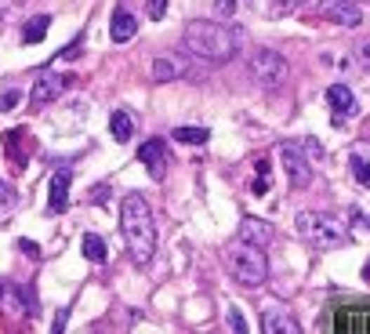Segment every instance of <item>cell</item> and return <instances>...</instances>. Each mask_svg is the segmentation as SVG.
<instances>
[{
	"mask_svg": "<svg viewBox=\"0 0 370 334\" xmlns=\"http://www.w3.org/2000/svg\"><path fill=\"white\" fill-rule=\"evenodd\" d=\"M316 18L334 22V26H345V29H359L363 26V11H359L356 0H319Z\"/></svg>",
	"mask_w": 370,
	"mask_h": 334,
	"instance_id": "obj_6",
	"label": "cell"
},
{
	"mask_svg": "<svg viewBox=\"0 0 370 334\" xmlns=\"http://www.w3.org/2000/svg\"><path fill=\"white\" fill-rule=\"evenodd\" d=\"M171 138H174V142H185V145H204V142L211 138V131H207V128H174Z\"/></svg>",
	"mask_w": 370,
	"mask_h": 334,
	"instance_id": "obj_22",
	"label": "cell"
},
{
	"mask_svg": "<svg viewBox=\"0 0 370 334\" xmlns=\"http://www.w3.org/2000/svg\"><path fill=\"white\" fill-rule=\"evenodd\" d=\"M356 62L370 73V40H363V44H356Z\"/></svg>",
	"mask_w": 370,
	"mask_h": 334,
	"instance_id": "obj_27",
	"label": "cell"
},
{
	"mask_svg": "<svg viewBox=\"0 0 370 334\" xmlns=\"http://www.w3.org/2000/svg\"><path fill=\"white\" fill-rule=\"evenodd\" d=\"M91 200H95V203H105V200H109V185H95V189H91Z\"/></svg>",
	"mask_w": 370,
	"mask_h": 334,
	"instance_id": "obj_32",
	"label": "cell"
},
{
	"mask_svg": "<svg viewBox=\"0 0 370 334\" xmlns=\"http://www.w3.org/2000/svg\"><path fill=\"white\" fill-rule=\"evenodd\" d=\"M279 160H283V171H287L294 189H305V185L312 182V163H309V156H305L294 142H283L279 145Z\"/></svg>",
	"mask_w": 370,
	"mask_h": 334,
	"instance_id": "obj_7",
	"label": "cell"
},
{
	"mask_svg": "<svg viewBox=\"0 0 370 334\" xmlns=\"http://www.w3.org/2000/svg\"><path fill=\"white\" fill-rule=\"evenodd\" d=\"M211 15L218 18V22H229V18L236 15V0H214V4H211Z\"/></svg>",
	"mask_w": 370,
	"mask_h": 334,
	"instance_id": "obj_23",
	"label": "cell"
},
{
	"mask_svg": "<svg viewBox=\"0 0 370 334\" xmlns=\"http://www.w3.org/2000/svg\"><path fill=\"white\" fill-rule=\"evenodd\" d=\"M178 73H182V66L174 58H157V62H152V80H157V84L178 80Z\"/></svg>",
	"mask_w": 370,
	"mask_h": 334,
	"instance_id": "obj_21",
	"label": "cell"
},
{
	"mask_svg": "<svg viewBox=\"0 0 370 334\" xmlns=\"http://www.w3.org/2000/svg\"><path fill=\"white\" fill-rule=\"evenodd\" d=\"M70 185H73V171L70 167H58L51 175V185H48V207L51 211H65V207H70Z\"/></svg>",
	"mask_w": 370,
	"mask_h": 334,
	"instance_id": "obj_12",
	"label": "cell"
},
{
	"mask_svg": "<svg viewBox=\"0 0 370 334\" xmlns=\"http://www.w3.org/2000/svg\"><path fill=\"white\" fill-rule=\"evenodd\" d=\"M305 4V0H276V8L283 11V15H287V11H294V8H301Z\"/></svg>",
	"mask_w": 370,
	"mask_h": 334,
	"instance_id": "obj_33",
	"label": "cell"
},
{
	"mask_svg": "<svg viewBox=\"0 0 370 334\" xmlns=\"http://www.w3.org/2000/svg\"><path fill=\"white\" fill-rule=\"evenodd\" d=\"M0 309L8 312V316H33V302H29V290H22L15 283L4 287V295H0Z\"/></svg>",
	"mask_w": 370,
	"mask_h": 334,
	"instance_id": "obj_14",
	"label": "cell"
},
{
	"mask_svg": "<svg viewBox=\"0 0 370 334\" xmlns=\"http://www.w3.org/2000/svg\"><path fill=\"white\" fill-rule=\"evenodd\" d=\"M363 273H366V276H370V265H366V269H363Z\"/></svg>",
	"mask_w": 370,
	"mask_h": 334,
	"instance_id": "obj_35",
	"label": "cell"
},
{
	"mask_svg": "<svg viewBox=\"0 0 370 334\" xmlns=\"http://www.w3.org/2000/svg\"><path fill=\"white\" fill-rule=\"evenodd\" d=\"M261 330H265V334H301V323L294 316H287V312H279V309H265V316H261Z\"/></svg>",
	"mask_w": 370,
	"mask_h": 334,
	"instance_id": "obj_15",
	"label": "cell"
},
{
	"mask_svg": "<svg viewBox=\"0 0 370 334\" xmlns=\"http://www.w3.org/2000/svg\"><path fill=\"white\" fill-rule=\"evenodd\" d=\"M272 236H276V229H272L265 218L247 215L244 222H239V240H247V243H254V247H269Z\"/></svg>",
	"mask_w": 370,
	"mask_h": 334,
	"instance_id": "obj_13",
	"label": "cell"
},
{
	"mask_svg": "<svg viewBox=\"0 0 370 334\" xmlns=\"http://www.w3.org/2000/svg\"><path fill=\"white\" fill-rule=\"evenodd\" d=\"M294 225H298V236L309 240L319 250H331V247L345 243V225L334 215H326V211H301L294 218Z\"/></svg>",
	"mask_w": 370,
	"mask_h": 334,
	"instance_id": "obj_4",
	"label": "cell"
},
{
	"mask_svg": "<svg viewBox=\"0 0 370 334\" xmlns=\"http://www.w3.org/2000/svg\"><path fill=\"white\" fill-rule=\"evenodd\" d=\"M164 11H167V0H149V4H145L149 18H164Z\"/></svg>",
	"mask_w": 370,
	"mask_h": 334,
	"instance_id": "obj_28",
	"label": "cell"
},
{
	"mask_svg": "<svg viewBox=\"0 0 370 334\" xmlns=\"http://www.w3.org/2000/svg\"><path fill=\"white\" fill-rule=\"evenodd\" d=\"M352 175H356V182L363 185V189H370V160L352 156Z\"/></svg>",
	"mask_w": 370,
	"mask_h": 334,
	"instance_id": "obj_24",
	"label": "cell"
},
{
	"mask_svg": "<svg viewBox=\"0 0 370 334\" xmlns=\"http://www.w3.org/2000/svg\"><path fill=\"white\" fill-rule=\"evenodd\" d=\"M334 330L345 334H370V305H345L334 312Z\"/></svg>",
	"mask_w": 370,
	"mask_h": 334,
	"instance_id": "obj_8",
	"label": "cell"
},
{
	"mask_svg": "<svg viewBox=\"0 0 370 334\" xmlns=\"http://www.w3.org/2000/svg\"><path fill=\"white\" fill-rule=\"evenodd\" d=\"M65 84H70V76H62V73H44V76H37V84H33V91H29V102L40 109V106H51V102L65 91Z\"/></svg>",
	"mask_w": 370,
	"mask_h": 334,
	"instance_id": "obj_9",
	"label": "cell"
},
{
	"mask_svg": "<svg viewBox=\"0 0 370 334\" xmlns=\"http://www.w3.org/2000/svg\"><path fill=\"white\" fill-rule=\"evenodd\" d=\"M18 203V196H15V189H11V185L8 182H0V215H8L11 211V207Z\"/></svg>",
	"mask_w": 370,
	"mask_h": 334,
	"instance_id": "obj_25",
	"label": "cell"
},
{
	"mask_svg": "<svg viewBox=\"0 0 370 334\" xmlns=\"http://www.w3.org/2000/svg\"><path fill=\"white\" fill-rule=\"evenodd\" d=\"M326 102H331V113H334V123L348 120V116H356L359 106H356V95L345 88V84H331L326 88Z\"/></svg>",
	"mask_w": 370,
	"mask_h": 334,
	"instance_id": "obj_11",
	"label": "cell"
},
{
	"mask_svg": "<svg viewBox=\"0 0 370 334\" xmlns=\"http://www.w3.org/2000/svg\"><path fill=\"white\" fill-rule=\"evenodd\" d=\"M247 69H251L258 88H265V91H279L283 84H287V73H291L287 58L272 48H254L251 58H247Z\"/></svg>",
	"mask_w": 370,
	"mask_h": 334,
	"instance_id": "obj_5",
	"label": "cell"
},
{
	"mask_svg": "<svg viewBox=\"0 0 370 334\" xmlns=\"http://www.w3.org/2000/svg\"><path fill=\"white\" fill-rule=\"evenodd\" d=\"M18 250H22L26 258H40V247H37L33 240H18Z\"/></svg>",
	"mask_w": 370,
	"mask_h": 334,
	"instance_id": "obj_29",
	"label": "cell"
},
{
	"mask_svg": "<svg viewBox=\"0 0 370 334\" xmlns=\"http://www.w3.org/2000/svg\"><path fill=\"white\" fill-rule=\"evenodd\" d=\"M84 258H87V262H95V265H102V262L109 258L105 240H102V236H95V233H87V236H84Z\"/></svg>",
	"mask_w": 370,
	"mask_h": 334,
	"instance_id": "obj_20",
	"label": "cell"
},
{
	"mask_svg": "<svg viewBox=\"0 0 370 334\" xmlns=\"http://www.w3.org/2000/svg\"><path fill=\"white\" fill-rule=\"evenodd\" d=\"M48 29H51V15H37L26 22V29H22V40H26V44H40Z\"/></svg>",
	"mask_w": 370,
	"mask_h": 334,
	"instance_id": "obj_18",
	"label": "cell"
},
{
	"mask_svg": "<svg viewBox=\"0 0 370 334\" xmlns=\"http://www.w3.org/2000/svg\"><path fill=\"white\" fill-rule=\"evenodd\" d=\"M4 287H8V283H4V280H0V295H4Z\"/></svg>",
	"mask_w": 370,
	"mask_h": 334,
	"instance_id": "obj_34",
	"label": "cell"
},
{
	"mask_svg": "<svg viewBox=\"0 0 370 334\" xmlns=\"http://www.w3.org/2000/svg\"><path fill=\"white\" fill-rule=\"evenodd\" d=\"M18 98H22L18 91H4V95H0V113H11L18 106Z\"/></svg>",
	"mask_w": 370,
	"mask_h": 334,
	"instance_id": "obj_26",
	"label": "cell"
},
{
	"mask_svg": "<svg viewBox=\"0 0 370 334\" xmlns=\"http://www.w3.org/2000/svg\"><path fill=\"white\" fill-rule=\"evenodd\" d=\"M269 193V175H258V182H254V196H265Z\"/></svg>",
	"mask_w": 370,
	"mask_h": 334,
	"instance_id": "obj_31",
	"label": "cell"
},
{
	"mask_svg": "<svg viewBox=\"0 0 370 334\" xmlns=\"http://www.w3.org/2000/svg\"><path fill=\"white\" fill-rule=\"evenodd\" d=\"M225 269L236 283L244 287H261L269 280V258H265V247H254L247 240H236L225 247Z\"/></svg>",
	"mask_w": 370,
	"mask_h": 334,
	"instance_id": "obj_3",
	"label": "cell"
},
{
	"mask_svg": "<svg viewBox=\"0 0 370 334\" xmlns=\"http://www.w3.org/2000/svg\"><path fill=\"white\" fill-rule=\"evenodd\" d=\"M229 323H232V330H239V334H247V320L239 316V309H232L229 312Z\"/></svg>",
	"mask_w": 370,
	"mask_h": 334,
	"instance_id": "obj_30",
	"label": "cell"
},
{
	"mask_svg": "<svg viewBox=\"0 0 370 334\" xmlns=\"http://www.w3.org/2000/svg\"><path fill=\"white\" fill-rule=\"evenodd\" d=\"M135 33H138V18L131 15V11H124V8H117L113 22H109V36H113L117 44H124V40H131Z\"/></svg>",
	"mask_w": 370,
	"mask_h": 334,
	"instance_id": "obj_16",
	"label": "cell"
},
{
	"mask_svg": "<svg viewBox=\"0 0 370 334\" xmlns=\"http://www.w3.org/2000/svg\"><path fill=\"white\" fill-rule=\"evenodd\" d=\"M182 48L204 62H229L239 48V33L225 29V22H189L182 33Z\"/></svg>",
	"mask_w": 370,
	"mask_h": 334,
	"instance_id": "obj_2",
	"label": "cell"
},
{
	"mask_svg": "<svg viewBox=\"0 0 370 334\" xmlns=\"http://www.w3.org/2000/svg\"><path fill=\"white\" fill-rule=\"evenodd\" d=\"M120 233H124V243L131 250V258L138 265H145L157 250V222H152V211L142 193H131L124 196V207H120Z\"/></svg>",
	"mask_w": 370,
	"mask_h": 334,
	"instance_id": "obj_1",
	"label": "cell"
},
{
	"mask_svg": "<svg viewBox=\"0 0 370 334\" xmlns=\"http://www.w3.org/2000/svg\"><path fill=\"white\" fill-rule=\"evenodd\" d=\"M138 160L145 163V171L160 182L164 171H167V163H171V160H167V142H164V138H149V142H142V145H138Z\"/></svg>",
	"mask_w": 370,
	"mask_h": 334,
	"instance_id": "obj_10",
	"label": "cell"
},
{
	"mask_svg": "<svg viewBox=\"0 0 370 334\" xmlns=\"http://www.w3.org/2000/svg\"><path fill=\"white\" fill-rule=\"evenodd\" d=\"M109 131H113L117 142H131V135H135V120H131V113L117 109L113 116H109Z\"/></svg>",
	"mask_w": 370,
	"mask_h": 334,
	"instance_id": "obj_17",
	"label": "cell"
},
{
	"mask_svg": "<svg viewBox=\"0 0 370 334\" xmlns=\"http://www.w3.org/2000/svg\"><path fill=\"white\" fill-rule=\"evenodd\" d=\"M22 142H26V128H15L4 135V149L11 153L15 167H26V153H22Z\"/></svg>",
	"mask_w": 370,
	"mask_h": 334,
	"instance_id": "obj_19",
	"label": "cell"
}]
</instances>
